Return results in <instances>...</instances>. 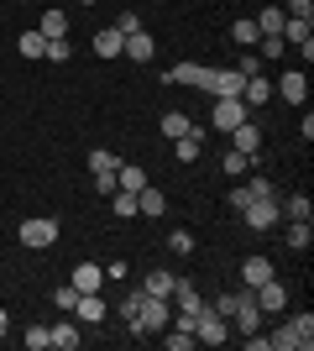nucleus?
I'll return each mask as SVG.
<instances>
[{"instance_id": "2f4dec72", "label": "nucleus", "mask_w": 314, "mask_h": 351, "mask_svg": "<svg viewBox=\"0 0 314 351\" xmlns=\"http://www.w3.org/2000/svg\"><path fill=\"white\" fill-rule=\"evenodd\" d=\"M189 126H194V121L183 116V110H168V116H163V136H168V142H173V136H183Z\"/></svg>"}, {"instance_id": "de8ad7c7", "label": "nucleus", "mask_w": 314, "mask_h": 351, "mask_svg": "<svg viewBox=\"0 0 314 351\" xmlns=\"http://www.w3.org/2000/svg\"><path fill=\"white\" fill-rule=\"evenodd\" d=\"M94 189H100L105 199H110V194H116V173H94Z\"/></svg>"}, {"instance_id": "f704fd0d", "label": "nucleus", "mask_w": 314, "mask_h": 351, "mask_svg": "<svg viewBox=\"0 0 314 351\" xmlns=\"http://www.w3.org/2000/svg\"><path fill=\"white\" fill-rule=\"evenodd\" d=\"M110 210H116V215H120V220H131V215H136V194H126V189H116V194H110Z\"/></svg>"}, {"instance_id": "37998d69", "label": "nucleus", "mask_w": 314, "mask_h": 351, "mask_svg": "<svg viewBox=\"0 0 314 351\" xmlns=\"http://www.w3.org/2000/svg\"><path fill=\"white\" fill-rule=\"evenodd\" d=\"M74 299H79V289H74V283H63V289H53V304H58V309H74Z\"/></svg>"}, {"instance_id": "6e6552de", "label": "nucleus", "mask_w": 314, "mask_h": 351, "mask_svg": "<svg viewBox=\"0 0 314 351\" xmlns=\"http://www.w3.org/2000/svg\"><path fill=\"white\" fill-rule=\"evenodd\" d=\"M231 147H236V152H246V158H262V126L246 116L236 132H231Z\"/></svg>"}, {"instance_id": "72a5a7b5", "label": "nucleus", "mask_w": 314, "mask_h": 351, "mask_svg": "<svg viewBox=\"0 0 314 351\" xmlns=\"http://www.w3.org/2000/svg\"><path fill=\"white\" fill-rule=\"evenodd\" d=\"M90 168H94V173H116L120 158H116V152H105V147H94V152H90Z\"/></svg>"}, {"instance_id": "a18cd8bd", "label": "nucleus", "mask_w": 314, "mask_h": 351, "mask_svg": "<svg viewBox=\"0 0 314 351\" xmlns=\"http://www.w3.org/2000/svg\"><path fill=\"white\" fill-rule=\"evenodd\" d=\"M225 205H231V210H246V205H252V194H246V184H236V189H231V199H225Z\"/></svg>"}, {"instance_id": "ea45409f", "label": "nucleus", "mask_w": 314, "mask_h": 351, "mask_svg": "<svg viewBox=\"0 0 314 351\" xmlns=\"http://www.w3.org/2000/svg\"><path fill=\"white\" fill-rule=\"evenodd\" d=\"M116 32H120V37H131V32H142V16H136V11H120V16H116Z\"/></svg>"}, {"instance_id": "09e8293b", "label": "nucleus", "mask_w": 314, "mask_h": 351, "mask_svg": "<svg viewBox=\"0 0 314 351\" xmlns=\"http://www.w3.org/2000/svg\"><path fill=\"white\" fill-rule=\"evenodd\" d=\"M5 330H11V315H5V309H0V336H5Z\"/></svg>"}, {"instance_id": "cd10ccee", "label": "nucleus", "mask_w": 314, "mask_h": 351, "mask_svg": "<svg viewBox=\"0 0 314 351\" xmlns=\"http://www.w3.org/2000/svg\"><path fill=\"white\" fill-rule=\"evenodd\" d=\"M288 330L304 341V351L314 346V315H309V309H304V315H293V320H288Z\"/></svg>"}, {"instance_id": "7c9ffc66", "label": "nucleus", "mask_w": 314, "mask_h": 351, "mask_svg": "<svg viewBox=\"0 0 314 351\" xmlns=\"http://www.w3.org/2000/svg\"><path fill=\"white\" fill-rule=\"evenodd\" d=\"M252 162H257V158H246V152H236V147H231V152H225V158H220V168H225V173H231V178H241V173H246V168H252Z\"/></svg>"}, {"instance_id": "39448f33", "label": "nucleus", "mask_w": 314, "mask_h": 351, "mask_svg": "<svg viewBox=\"0 0 314 351\" xmlns=\"http://www.w3.org/2000/svg\"><path fill=\"white\" fill-rule=\"evenodd\" d=\"M246 116H252V110L241 105V95H220V100H215V116H209V126H220V132H236Z\"/></svg>"}, {"instance_id": "f3484780", "label": "nucleus", "mask_w": 314, "mask_h": 351, "mask_svg": "<svg viewBox=\"0 0 314 351\" xmlns=\"http://www.w3.org/2000/svg\"><path fill=\"white\" fill-rule=\"evenodd\" d=\"M163 84H199V89H205V84H209V69H199V63H179Z\"/></svg>"}, {"instance_id": "aec40b11", "label": "nucleus", "mask_w": 314, "mask_h": 351, "mask_svg": "<svg viewBox=\"0 0 314 351\" xmlns=\"http://www.w3.org/2000/svg\"><path fill=\"white\" fill-rule=\"evenodd\" d=\"M79 341H84V330H79V320H58V325H53V346H58V351H74Z\"/></svg>"}, {"instance_id": "4be33fe9", "label": "nucleus", "mask_w": 314, "mask_h": 351, "mask_svg": "<svg viewBox=\"0 0 314 351\" xmlns=\"http://www.w3.org/2000/svg\"><path fill=\"white\" fill-rule=\"evenodd\" d=\"M142 293H157V299H168V293H173V273H168V267H152L147 278H142Z\"/></svg>"}, {"instance_id": "4c0bfd02", "label": "nucleus", "mask_w": 314, "mask_h": 351, "mask_svg": "<svg viewBox=\"0 0 314 351\" xmlns=\"http://www.w3.org/2000/svg\"><path fill=\"white\" fill-rule=\"evenodd\" d=\"M42 58H53V63H68V58H74V47L63 43V37H53V43L42 47Z\"/></svg>"}, {"instance_id": "dca6fc26", "label": "nucleus", "mask_w": 314, "mask_h": 351, "mask_svg": "<svg viewBox=\"0 0 314 351\" xmlns=\"http://www.w3.org/2000/svg\"><path fill=\"white\" fill-rule=\"evenodd\" d=\"M267 278H278L267 257H246V263H241V283H246V289H257V283H267Z\"/></svg>"}, {"instance_id": "f8f14e48", "label": "nucleus", "mask_w": 314, "mask_h": 351, "mask_svg": "<svg viewBox=\"0 0 314 351\" xmlns=\"http://www.w3.org/2000/svg\"><path fill=\"white\" fill-rule=\"evenodd\" d=\"M152 53H157V43L147 37V27H142V32H131V37L120 43V58H131V63H152Z\"/></svg>"}, {"instance_id": "a878e982", "label": "nucleus", "mask_w": 314, "mask_h": 351, "mask_svg": "<svg viewBox=\"0 0 314 351\" xmlns=\"http://www.w3.org/2000/svg\"><path fill=\"white\" fill-rule=\"evenodd\" d=\"M163 346H168V351H189V346H199V341H194V330H179V325H168V330H163Z\"/></svg>"}, {"instance_id": "9d476101", "label": "nucleus", "mask_w": 314, "mask_h": 351, "mask_svg": "<svg viewBox=\"0 0 314 351\" xmlns=\"http://www.w3.org/2000/svg\"><path fill=\"white\" fill-rule=\"evenodd\" d=\"M105 315H110V309H105L100 289H94V293H79V299H74V320H79V325H100Z\"/></svg>"}, {"instance_id": "a19ab883", "label": "nucleus", "mask_w": 314, "mask_h": 351, "mask_svg": "<svg viewBox=\"0 0 314 351\" xmlns=\"http://www.w3.org/2000/svg\"><path fill=\"white\" fill-rule=\"evenodd\" d=\"M136 309H142V289H136V293H126V299H120V320L131 325V320H136Z\"/></svg>"}, {"instance_id": "bb28decb", "label": "nucleus", "mask_w": 314, "mask_h": 351, "mask_svg": "<svg viewBox=\"0 0 314 351\" xmlns=\"http://www.w3.org/2000/svg\"><path fill=\"white\" fill-rule=\"evenodd\" d=\"M257 37H262V32H257V21H236V27H231V43L246 47V53L257 47Z\"/></svg>"}, {"instance_id": "0eeeda50", "label": "nucleus", "mask_w": 314, "mask_h": 351, "mask_svg": "<svg viewBox=\"0 0 314 351\" xmlns=\"http://www.w3.org/2000/svg\"><path fill=\"white\" fill-rule=\"evenodd\" d=\"M272 95H283L288 105H309V79H304V69L283 73V79H278V84H272Z\"/></svg>"}, {"instance_id": "79ce46f5", "label": "nucleus", "mask_w": 314, "mask_h": 351, "mask_svg": "<svg viewBox=\"0 0 314 351\" xmlns=\"http://www.w3.org/2000/svg\"><path fill=\"white\" fill-rule=\"evenodd\" d=\"M168 247H173V252H194V231H183V226H179V231L168 236Z\"/></svg>"}, {"instance_id": "473e14b6", "label": "nucleus", "mask_w": 314, "mask_h": 351, "mask_svg": "<svg viewBox=\"0 0 314 351\" xmlns=\"http://www.w3.org/2000/svg\"><path fill=\"white\" fill-rule=\"evenodd\" d=\"M21 341H27L31 351H47V346H53V325H27V336H21Z\"/></svg>"}, {"instance_id": "20e7f679", "label": "nucleus", "mask_w": 314, "mask_h": 351, "mask_svg": "<svg viewBox=\"0 0 314 351\" xmlns=\"http://www.w3.org/2000/svg\"><path fill=\"white\" fill-rule=\"evenodd\" d=\"M241 220H246V226H252V231H272V226H283V210H278V199H252V205L241 210Z\"/></svg>"}, {"instance_id": "a211bd4d", "label": "nucleus", "mask_w": 314, "mask_h": 351, "mask_svg": "<svg viewBox=\"0 0 314 351\" xmlns=\"http://www.w3.org/2000/svg\"><path fill=\"white\" fill-rule=\"evenodd\" d=\"M163 210H168V194L163 189H152V184H147V189H142V194H136V215H163Z\"/></svg>"}, {"instance_id": "6ab92c4d", "label": "nucleus", "mask_w": 314, "mask_h": 351, "mask_svg": "<svg viewBox=\"0 0 314 351\" xmlns=\"http://www.w3.org/2000/svg\"><path fill=\"white\" fill-rule=\"evenodd\" d=\"M173 293H179V309H183V315H199V309H205V299H199V289L189 278H173Z\"/></svg>"}, {"instance_id": "49530a36", "label": "nucleus", "mask_w": 314, "mask_h": 351, "mask_svg": "<svg viewBox=\"0 0 314 351\" xmlns=\"http://www.w3.org/2000/svg\"><path fill=\"white\" fill-rule=\"evenodd\" d=\"M246 194H252V199H267V194H272V184H267V178H262V173H257L252 184H246Z\"/></svg>"}, {"instance_id": "c03bdc74", "label": "nucleus", "mask_w": 314, "mask_h": 351, "mask_svg": "<svg viewBox=\"0 0 314 351\" xmlns=\"http://www.w3.org/2000/svg\"><path fill=\"white\" fill-rule=\"evenodd\" d=\"M236 73H241V79H252V73H262V58H257V53H246V58L236 63Z\"/></svg>"}, {"instance_id": "2eb2a0df", "label": "nucleus", "mask_w": 314, "mask_h": 351, "mask_svg": "<svg viewBox=\"0 0 314 351\" xmlns=\"http://www.w3.org/2000/svg\"><path fill=\"white\" fill-rule=\"evenodd\" d=\"M152 178H147V168H136V162H120L116 168V189H126V194H142Z\"/></svg>"}, {"instance_id": "ddd939ff", "label": "nucleus", "mask_w": 314, "mask_h": 351, "mask_svg": "<svg viewBox=\"0 0 314 351\" xmlns=\"http://www.w3.org/2000/svg\"><path fill=\"white\" fill-rule=\"evenodd\" d=\"M173 147H179V162H199V152H205V126H189L183 136H173Z\"/></svg>"}, {"instance_id": "7ed1b4c3", "label": "nucleus", "mask_w": 314, "mask_h": 351, "mask_svg": "<svg viewBox=\"0 0 314 351\" xmlns=\"http://www.w3.org/2000/svg\"><path fill=\"white\" fill-rule=\"evenodd\" d=\"M194 341H205V346H225L231 341V325H225V315H215V309H199L194 315Z\"/></svg>"}, {"instance_id": "c756f323", "label": "nucleus", "mask_w": 314, "mask_h": 351, "mask_svg": "<svg viewBox=\"0 0 314 351\" xmlns=\"http://www.w3.org/2000/svg\"><path fill=\"white\" fill-rule=\"evenodd\" d=\"M278 210H283V220H309V215H314L309 194H293V199H288V205H278Z\"/></svg>"}, {"instance_id": "f257e3e1", "label": "nucleus", "mask_w": 314, "mask_h": 351, "mask_svg": "<svg viewBox=\"0 0 314 351\" xmlns=\"http://www.w3.org/2000/svg\"><path fill=\"white\" fill-rule=\"evenodd\" d=\"M168 320H173V309H168V299H157V293H142V309H136L131 330L136 336H163Z\"/></svg>"}, {"instance_id": "c9c22d12", "label": "nucleus", "mask_w": 314, "mask_h": 351, "mask_svg": "<svg viewBox=\"0 0 314 351\" xmlns=\"http://www.w3.org/2000/svg\"><path fill=\"white\" fill-rule=\"evenodd\" d=\"M267 346H272V351H304V341H299V336H293V330L283 325L278 336H267Z\"/></svg>"}, {"instance_id": "9b49d317", "label": "nucleus", "mask_w": 314, "mask_h": 351, "mask_svg": "<svg viewBox=\"0 0 314 351\" xmlns=\"http://www.w3.org/2000/svg\"><path fill=\"white\" fill-rule=\"evenodd\" d=\"M272 100V79H262V73H252L246 84H241V105L246 110H262V105Z\"/></svg>"}, {"instance_id": "c85d7f7f", "label": "nucleus", "mask_w": 314, "mask_h": 351, "mask_svg": "<svg viewBox=\"0 0 314 351\" xmlns=\"http://www.w3.org/2000/svg\"><path fill=\"white\" fill-rule=\"evenodd\" d=\"M16 47H21V58H42L47 37H42V32H21V37H16Z\"/></svg>"}, {"instance_id": "58836bf2", "label": "nucleus", "mask_w": 314, "mask_h": 351, "mask_svg": "<svg viewBox=\"0 0 314 351\" xmlns=\"http://www.w3.org/2000/svg\"><path fill=\"white\" fill-rule=\"evenodd\" d=\"M288 21H314V0H288Z\"/></svg>"}, {"instance_id": "1a4fd4ad", "label": "nucleus", "mask_w": 314, "mask_h": 351, "mask_svg": "<svg viewBox=\"0 0 314 351\" xmlns=\"http://www.w3.org/2000/svg\"><path fill=\"white\" fill-rule=\"evenodd\" d=\"M283 47H299L304 63L314 58V27L309 21H283Z\"/></svg>"}, {"instance_id": "393cba45", "label": "nucleus", "mask_w": 314, "mask_h": 351, "mask_svg": "<svg viewBox=\"0 0 314 351\" xmlns=\"http://www.w3.org/2000/svg\"><path fill=\"white\" fill-rule=\"evenodd\" d=\"M309 241H314L309 220H288V247H293V252H309Z\"/></svg>"}, {"instance_id": "5701e85b", "label": "nucleus", "mask_w": 314, "mask_h": 351, "mask_svg": "<svg viewBox=\"0 0 314 351\" xmlns=\"http://www.w3.org/2000/svg\"><path fill=\"white\" fill-rule=\"evenodd\" d=\"M283 21H288L283 5H267V11L257 16V32H262V37H283Z\"/></svg>"}, {"instance_id": "e433bc0d", "label": "nucleus", "mask_w": 314, "mask_h": 351, "mask_svg": "<svg viewBox=\"0 0 314 351\" xmlns=\"http://www.w3.org/2000/svg\"><path fill=\"white\" fill-rule=\"evenodd\" d=\"M209 309H215V315H225V320H231V315H236V309H241V293H215V304H209Z\"/></svg>"}, {"instance_id": "8fccbe9b", "label": "nucleus", "mask_w": 314, "mask_h": 351, "mask_svg": "<svg viewBox=\"0 0 314 351\" xmlns=\"http://www.w3.org/2000/svg\"><path fill=\"white\" fill-rule=\"evenodd\" d=\"M84 5H94V0H84Z\"/></svg>"}, {"instance_id": "f03ea898", "label": "nucleus", "mask_w": 314, "mask_h": 351, "mask_svg": "<svg viewBox=\"0 0 314 351\" xmlns=\"http://www.w3.org/2000/svg\"><path fill=\"white\" fill-rule=\"evenodd\" d=\"M21 247H31V252H42V247H53L58 241V215H31V220H21Z\"/></svg>"}, {"instance_id": "412c9836", "label": "nucleus", "mask_w": 314, "mask_h": 351, "mask_svg": "<svg viewBox=\"0 0 314 351\" xmlns=\"http://www.w3.org/2000/svg\"><path fill=\"white\" fill-rule=\"evenodd\" d=\"M47 37V43H53V37H68V11H58V5H53V11H42V27H37Z\"/></svg>"}, {"instance_id": "423d86ee", "label": "nucleus", "mask_w": 314, "mask_h": 351, "mask_svg": "<svg viewBox=\"0 0 314 351\" xmlns=\"http://www.w3.org/2000/svg\"><path fill=\"white\" fill-rule=\"evenodd\" d=\"M252 299H257V309H262V315H283L288 289H283L278 278H267V283H257V289H252Z\"/></svg>"}, {"instance_id": "b1692460", "label": "nucleus", "mask_w": 314, "mask_h": 351, "mask_svg": "<svg viewBox=\"0 0 314 351\" xmlns=\"http://www.w3.org/2000/svg\"><path fill=\"white\" fill-rule=\"evenodd\" d=\"M120 43H126V37H120L116 27L94 32V53H100V58H120Z\"/></svg>"}, {"instance_id": "4468645a", "label": "nucleus", "mask_w": 314, "mask_h": 351, "mask_svg": "<svg viewBox=\"0 0 314 351\" xmlns=\"http://www.w3.org/2000/svg\"><path fill=\"white\" fill-rule=\"evenodd\" d=\"M68 283H74L79 293H94V289H105V267H100V263H79Z\"/></svg>"}]
</instances>
